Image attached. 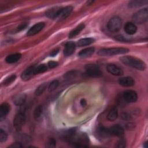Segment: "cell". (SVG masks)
Returning a JSON list of instances; mask_svg holds the SVG:
<instances>
[{"mask_svg": "<svg viewBox=\"0 0 148 148\" xmlns=\"http://www.w3.org/2000/svg\"><path fill=\"white\" fill-rule=\"evenodd\" d=\"M65 139L71 145L77 147H87L89 144L88 136L84 133H76L70 130L65 135Z\"/></svg>", "mask_w": 148, "mask_h": 148, "instance_id": "1", "label": "cell"}, {"mask_svg": "<svg viewBox=\"0 0 148 148\" xmlns=\"http://www.w3.org/2000/svg\"><path fill=\"white\" fill-rule=\"evenodd\" d=\"M120 60L124 64L137 69L138 70L143 71L146 68V65L140 59L132 56H123L120 58Z\"/></svg>", "mask_w": 148, "mask_h": 148, "instance_id": "2", "label": "cell"}, {"mask_svg": "<svg viewBox=\"0 0 148 148\" xmlns=\"http://www.w3.org/2000/svg\"><path fill=\"white\" fill-rule=\"evenodd\" d=\"M129 50L123 47H112L102 49L98 51V54L101 56H111L116 54H122L127 53Z\"/></svg>", "mask_w": 148, "mask_h": 148, "instance_id": "3", "label": "cell"}, {"mask_svg": "<svg viewBox=\"0 0 148 148\" xmlns=\"http://www.w3.org/2000/svg\"><path fill=\"white\" fill-rule=\"evenodd\" d=\"M122 25V21L121 18L119 17H113L111 18L108 24H107V28L108 29L112 32H116L119 31Z\"/></svg>", "mask_w": 148, "mask_h": 148, "instance_id": "4", "label": "cell"}, {"mask_svg": "<svg viewBox=\"0 0 148 148\" xmlns=\"http://www.w3.org/2000/svg\"><path fill=\"white\" fill-rule=\"evenodd\" d=\"M84 68L86 69V74L90 77H97L102 76V72L101 71L100 68L96 64H87Z\"/></svg>", "mask_w": 148, "mask_h": 148, "instance_id": "5", "label": "cell"}, {"mask_svg": "<svg viewBox=\"0 0 148 148\" xmlns=\"http://www.w3.org/2000/svg\"><path fill=\"white\" fill-rule=\"evenodd\" d=\"M148 18L147 8L140 9L136 12L132 16L133 21L137 24H142L146 22Z\"/></svg>", "mask_w": 148, "mask_h": 148, "instance_id": "6", "label": "cell"}, {"mask_svg": "<svg viewBox=\"0 0 148 148\" xmlns=\"http://www.w3.org/2000/svg\"><path fill=\"white\" fill-rule=\"evenodd\" d=\"M25 114L23 110L16 114L13 120V126L17 131L21 130L25 123Z\"/></svg>", "mask_w": 148, "mask_h": 148, "instance_id": "7", "label": "cell"}, {"mask_svg": "<svg viewBox=\"0 0 148 148\" xmlns=\"http://www.w3.org/2000/svg\"><path fill=\"white\" fill-rule=\"evenodd\" d=\"M123 98L126 102L133 103L136 101L138 99V95L135 91L127 90L123 92Z\"/></svg>", "mask_w": 148, "mask_h": 148, "instance_id": "8", "label": "cell"}, {"mask_svg": "<svg viewBox=\"0 0 148 148\" xmlns=\"http://www.w3.org/2000/svg\"><path fill=\"white\" fill-rule=\"evenodd\" d=\"M108 130H109V132L110 135L116 136L120 138L124 136V129L121 125L119 124L114 125L111 127H110L109 128H108Z\"/></svg>", "mask_w": 148, "mask_h": 148, "instance_id": "9", "label": "cell"}, {"mask_svg": "<svg viewBox=\"0 0 148 148\" xmlns=\"http://www.w3.org/2000/svg\"><path fill=\"white\" fill-rule=\"evenodd\" d=\"M106 69L109 73L114 76H121L123 75V71L121 68L114 64H108Z\"/></svg>", "mask_w": 148, "mask_h": 148, "instance_id": "10", "label": "cell"}, {"mask_svg": "<svg viewBox=\"0 0 148 148\" xmlns=\"http://www.w3.org/2000/svg\"><path fill=\"white\" fill-rule=\"evenodd\" d=\"M45 24L44 23L40 22L35 24L32 27L29 28L27 33V35L28 36L34 35L38 33H39L45 27Z\"/></svg>", "mask_w": 148, "mask_h": 148, "instance_id": "11", "label": "cell"}, {"mask_svg": "<svg viewBox=\"0 0 148 148\" xmlns=\"http://www.w3.org/2000/svg\"><path fill=\"white\" fill-rule=\"evenodd\" d=\"M35 66H30L27 68L21 74V77L24 80H29L34 75H35Z\"/></svg>", "mask_w": 148, "mask_h": 148, "instance_id": "12", "label": "cell"}, {"mask_svg": "<svg viewBox=\"0 0 148 148\" xmlns=\"http://www.w3.org/2000/svg\"><path fill=\"white\" fill-rule=\"evenodd\" d=\"M72 10H73V8L71 6H68L65 8H62L57 18L59 20H64L66 18L70 15V14L72 12Z\"/></svg>", "mask_w": 148, "mask_h": 148, "instance_id": "13", "label": "cell"}, {"mask_svg": "<svg viewBox=\"0 0 148 148\" xmlns=\"http://www.w3.org/2000/svg\"><path fill=\"white\" fill-rule=\"evenodd\" d=\"M119 83L123 87H131L134 85L135 80L130 76L121 77L119 79Z\"/></svg>", "mask_w": 148, "mask_h": 148, "instance_id": "14", "label": "cell"}, {"mask_svg": "<svg viewBox=\"0 0 148 148\" xmlns=\"http://www.w3.org/2000/svg\"><path fill=\"white\" fill-rule=\"evenodd\" d=\"M76 45L75 43L73 42H67L65 45L64 49V54L65 56H69L72 55L75 50Z\"/></svg>", "mask_w": 148, "mask_h": 148, "instance_id": "15", "label": "cell"}, {"mask_svg": "<svg viewBox=\"0 0 148 148\" xmlns=\"http://www.w3.org/2000/svg\"><path fill=\"white\" fill-rule=\"evenodd\" d=\"M10 111V106L8 103L4 102L0 106V120L2 121L5 119Z\"/></svg>", "mask_w": 148, "mask_h": 148, "instance_id": "16", "label": "cell"}, {"mask_svg": "<svg viewBox=\"0 0 148 148\" xmlns=\"http://www.w3.org/2000/svg\"><path fill=\"white\" fill-rule=\"evenodd\" d=\"M61 8H61V7H57V6L53 7V8L49 9L46 12V14L50 18H52V19L56 18L58 17Z\"/></svg>", "mask_w": 148, "mask_h": 148, "instance_id": "17", "label": "cell"}, {"mask_svg": "<svg viewBox=\"0 0 148 148\" xmlns=\"http://www.w3.org/2000/svg\"><path fill=\"white\" fill-rule=\"evenodd\" d=\"M124 29L126 34L128 35H134L137 31V27L134 23L128 22L125 24Z\"/></svg>", "mask_w": 148, "mask_h": 148, "instance_id": "18", "label": "cell"}, {"mask_svg": "<svg viewBox=\"0 0 148 148\" xmlns=\"http://www.w3.org/2000/svg\"><path fill=\"white\" fill-rule=\"evenodd\" d=\"M95 51V49L94 47H88L82 50L79 53L78 56L81 58H86L91 56Z\"/></svg>", "mask_w": 148, "mask_h": 148, "instance_id": "19", "label": "cell"}, {"mask_svg": "<svg viewBox=\"0 0 148 148\" xmlns=\"http://www.w3.org/2000/svg\"><path fill=\"white\" fill-rule=\"evenodd\" d=\"M26 100V95L25 94H19L13 98V102L17 106L23 105Z\"/></svg>", "mask_w": 148, "mask_h": 148, "instance_id": "20", "label": "cell"}, {"mask_svg": "<svg viewBox=\"0 0 148 148\" xmlns=\"http://www.w3.org/2000/svg\"><path fill=\"white\" fill-rule=\"evenodd\" d=\"M21 55L20 53L12 54L8 55L6 57L5 61L8 64L15 63L20 60V58H21Z\"/></svg>", "mask_w": 148, "mask_h": 148, "instance_id": "21", "label": "cell"}, {"mask_svg": "<svg viewBox=\"0 0 148 148\" xmlns=\"http://www.w3.org/2000/svg\"><path fill=\"white\" fill-rule=\"evenodd\" d=\"M118 116V110L116 107H113L110 109L107 114V119L109 121H114Z\"/></svg>", "mask_w": 148, "mask_h": 148, "instance_id": "22", "label": "cell"}, {"mask_svg": "<svg viewBox=\"0 0 148 148\" xmlns=\"http://www.w3.org/2000/svg\"><path fill=\"white\" fill-rule=\"evenodd\" d=\"M85 25L84 24H79L78 26H77L75 29H72L69 34L68 35V37L69 38H73L75 36H76V35H77L79 34H80V32L84 29Z\"/></svg>", "mask_w": 148, "mask_h": 148, "instance_id": "23", "label": "cell"}, {"mask_svg": "<svg viewBox=\"0 0 148 148\" xmlns=\"http://www.w3.org/2000/svg\"><path fill=\"white\" fill-rule=\"evenodd\" d=\"M94 39L92 38H86L80 39L77 42V45L79 47H83L89 45L94 42Z\"/></svg>", "mask_w": 148, "mask_h": 148, "instance_id": "24", "label": "cell"}, {"mask_svg": "<svg viewBox=\"0 0 148 148\" xmlns=\"http://www.w3.org/2000/svg\"><path fill=\"white\" fill-rule=\"evenodd\" d=\"M98 134L101 138H107L110 135L108 128H106L103 126L99 127L98 129Z\"/></svg>", "mask_w": 148, "mask_h": 148, "instance_id": "25", "label": "cell"}, {"mask_svg": "<svg viewBox=\"0 0 148 148\" xmlns=\"http://www.w3.org/2000/svg\"><path fill=\"white\" fill-rule=\"evenodd\" d=\"M43 108L41 105H39L35 109L34 111V117L35 120H38L40 118L42 114Z\"/></svg>", "mask_w": 148, "mask_h": 148, "instance_id": "26", "label": "cell"}, {"mask_svg": "<svg viewBox=\"0 0 148 148\" xmlns=\"http://www.w3.org/2000/svg\"><path fill=\"white\" fill-rule=\"evenodd\" d=\"M47 69V67L46 65L45 64H40L38 66H35V75L40 73H43L46 72Z\"/></svg>", "mask_w": 148, "mask_h": 148, "instance_id": "27", "label": "cell"}, {"mask_svg": "<svg viewBox=\"0 0 148 148\" xmlns=\"http://www.w3.org/2000/svg\"><path fill=\"white\" fill-rule=\"evenodd\" d=\"M47 87V84L46 83H44L41 84L40 85H39L36 89L35 91V94L36 96H39L40 95H41L42 94H43V92L45 91L46 88Z\"/></svg>", "mask_w": 148, "mask_h": 148, "instance_id": "28", "label": "cell"}, {"mask_svg": "<svg viewBox=\"0 0 148 148\" xmlns=\"http://www.w3.org/2000/svg\"><path fill=\"white\" fill-rule=\"evenodd\" d=\"M147 1H131L129 3V6L130 7L134 8V7H139L144 5L145 3H147Z\"/></svg>", "mask_w": 148, "mask_h": 148, "instance_id": "29", "label": "cell"}, {"mask_svg": "<svg viewBox=\"0 0 148 148\" xmlns=\"http://www.w3.org/2000/svg\"><path fill=\"white\" fill-rule=\"evenodd\" d=\"M16 76L15 74H12L10 76H9L8 77H7L3 82V84L4 86H8L9 84H10L11 83H12L16 79Z\"/></svg>", "mask_w": 148, "mask_h": 148, "instance_id": "30", "label": "cell"}, {"mask_svg": "<svg viewBox=\"0 0 148 148\" xmlns=\"http://www.w3.org/2000/svg\"><path fill=\"white\" fill-rule=\"evenodd\" d=\"M59 85V82L57 80H53L49 84V87H48V90L49 91L51 92L53 91H54V90H56L57 87Z\"/></svg>", "mask_w": 148, "mask_h": 148, "instance_id": "31", "label": "cell"}, {"mask_svg": "<svg viewBox=\"0 0 148 148\" xmlns=\"http://www.w3.org/2000/svg\"><path fill=\"white\" fill-rule=\"evenodd\" d=\"M56 146V141L54 138H50L47 139L45 143V147H55Z\"/></svg>", "mask_w": 148, "mask_h": 148, "instance_id": "32", "label": "cell"}, {"mask_svg": "<svg viewBox=\"0 0 148 148\" xmlns=\"http://www.w3.org/2000/svg\"><path fill=\"white\" fill-rule=\"evenodd\" d=\"M8 135L7 133L3 130V129L0 130V142H4L7 140Z\"/></svg>", "mask_w": 148, "mask_h": 148, "instance_id": "33", "label": "cell"}, {"mask_svg": "<svg viewBox=\"0 0 148 148\" xmlns=\"http://www.w3.org/2000/svg\"><path fill=\"white\" fill-rule=\"evenodd\" d=\"M77 75V71H69L68 72H67L66 73H65L64 75V77L66 78V79H72L74 77L76 76V75Z\"/></svg>", "mask_w": 148, "mask_h": 148, "instance_id": "34", "label": "cell"}, {"mask_svg": "<svg viewBox=\"0 0 148 148\" xmlns=\"http://www.w3.org/2000/svg\"><path fill=\"white\" fill-rule=\"evenodd\" d=\"M116 147H125V140L124 139H123V138H121V139L118 142Z\"/></svg>", "mask_w": 148, "mask_h": 148, "instance_id": "35", "label": "cell"}, {"mask_svg": "<svg viewBox=\"0 0 148 148\" xmlns=\"http://www.w3.org/2000/svg\"><path fill=\"white\" fill-rule=\"evenodd\" d=\"M121 118H122L124 120H126V121L130 120L131 119V116H130L128 113H126V112H123V113H122L121 114Z\"/></svg>", "mask_w": 148, "mask_h": 148, "instance_id": "36", "label": "cell"}, {"mask_svg": "<svg viewBox=\"0 0 148 148\" xmlns=\"http://www.w3.org/2000/svg\"><path fill=\"white\" fill-rule=\"evenodd\" d=\"M48 66L50 68H54L56 66H58V63L56 61H50L48 62Z\"/></svg>", "mask_w": 148, "mask_h": 148, "instance_id": "37", "label": "cell"}, {"mask_svg": "<svg viewBox=\"0 0 148 148\" xmlns=\"http://www.w3.org/2000/svg\"><path fill=\"white\" fill-rule=\"evenodd\" d=\"M23 147V145H21V143L20 142H14L13 143H12L10 146H9V147Z\"/></svg>", "mask_w": 148, "mask_h": 148, "instance_id": "38", "label": "cell"}, {"mask_svg": "<svg viewBox=\"0 0 148 148\" xmlns=\"http://www.w3.org/2000/svg\"><path fill=\"white\" fill-rule=\"evenodd\" d=\"M27 26V23H22L17 28V31H20L24 29H25Z\"/></svg>", "mask_w": 148, "mask_h": 148, "instance_id": "39", "label": "cell"}, {"mask_svg": "<svg viewBox=\"0 0 148 148\" xmlns=\"http://www.w3.org/2000/svg\"><path fill=\"white\" fill-rule=\"evenodd\" d=\"M115 39L119 41H125V39L122 35H119L115 36Z\"/></svg>", "mask_w": 148, "mask_h": 148, "instance_id": "40", "label": "cell"}, {"mask_svg": "<svg viewBox=\"0 0 148 148\" xmlns=\"http://www.w3.org/2000/svg\"><path fill=\"white\" fill-rule=\"evenodd\" d=\"M58 52H59V49H55V50H53V51L51 52V53H50V56H51V57H54V56H56V55L58 54Z\"/></svg>", "mask_w": 148, "mask_h": 148, "instance_id": "41", "label": "cell"}, {"mask_svg": "<svg viewBox=\"0 0 148 148\" xmlns=\"http://www.w3.org/2000/svg\"><path fill=\"white\" fill-rule=\"evenodd\" d=\"M80 104L82 106H85L87 105V102L84 99H82L80 100Z\"/></svg>", "mask_w": 148, "mask_h": 148, "instance_id": "42", "label": "cell"}]
</instances>
